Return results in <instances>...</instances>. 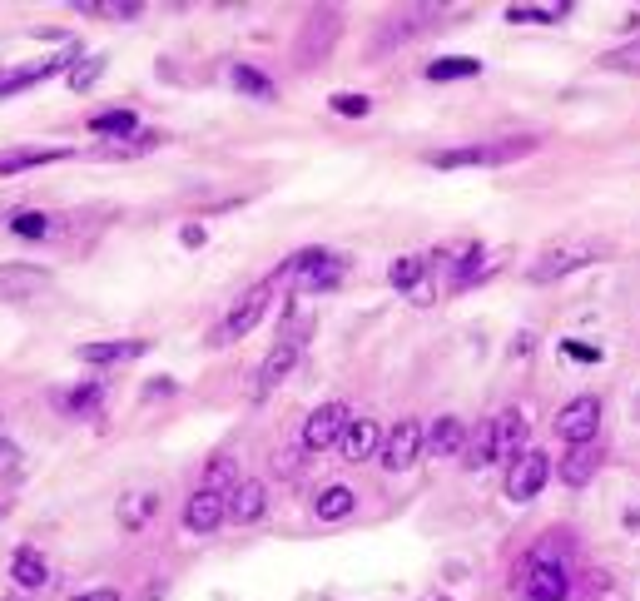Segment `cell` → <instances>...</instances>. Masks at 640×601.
I'll list each match as a JSON object with an SVG mask.
<instances>
[{
  "mask_svg": "<svg viewBox=\"0 0 640 601\" xmlns=\"http://www.w3.org/2000/svg\"><path fill=\"white\" fill-rule=\"evenodd\" d=\"M338 448H343L348 462H368L373 452H383V433H378V423H373V418H353Z\"/></svg>",
  "mask_w": 640,
  "mask_h": 601,
  "instance_id": "14",
  "label": "cell"
},
{
  "mask_svg": "<svg viewBox=\"0 0 640 601\" xmlns=\"http://www.w3.org/2000/svg\"><path fill=\"white\" fill-rule=\"evenodd\" d=\"M487 433H492V457L497 462H516L521 452H531L526 448V413H502L497 423H487Z\"/></svg>",
  "mask_w": 640,
  "mask_h": 601,
  "instance_id": "12",
  "label": "cell"
},
{
  "mask_svg": "<svg viewBox=\"0 0 640 601\" xmlns=\"http://www.w3.org/2000/svg\"><path fill=\"white\" fill-rule=\"evenodd\" d=\"M90 130L95 135H129L134 130V110H105V115L90 120Z\"/></svg>",
  "mask_w": 640,
  "mask_h": 601,
  "instance_id": "28",
  "label": "cell"
},
{
  "mask_svg": "<svg viewBox=\"0 0 640 601\" xmlns=\"http://www.w3.org/2000/svg\"><path fill=\"white\" fill-rule=\"evenodd\" d=\"M596 467H601V452H596V443H581V448L561 462V477H566L571 487H581V482H591V472H596Z\"/></svg>",
  "mask_w": 640,
  "mask_h": 601,
  "instance_id": "22",
  "label": "cell"
},
{
  "mask_svg": "<svg viewBox=\"0 0 640 601\" xmlns=\"http://www.w3.org/2000/svg\"><path fill=\"white\" fill-rule=\"evenodd\" d=\"M263 517V487H258L254 477H244L234 492H229V522H239V527H249Z\"/></svg>",
  "mask_w": 640,
  "mask_h": 601,
  "instance_id": "17",
  "label": "cell"
},
{
  "mask_svg": "<svg viewBox=\"0 0 640 601\" xmlns=\"http://www.w3.org/2000/svg\"><path fill=\"white\" fill-rule=\"evenodd\" d=\"M234 487H239V482H234V462L219 457V462L209 467L204 487L189 497V507H184V527H189V532H214V527L229 517V492H234Z\"/></svg>",
  "mask_w": 640,
  "mask_h": 601,
  "instance_id": "1",
  "label": "cell"
},
{
  "mask_svg": "<svg viewBox=\"0 0 640 601\" xmlns=\"http://www.w3.org/2000/svg\"><path fill=\"white\" fill-rule=\"evenodd\" d=\"M333 110L348 115V120H363V115L373 110V100H368V95H333Z\"/></svg>",
  "mask_w": 640,
  "mask_h": 601,
  "instance_id": "31",
  "label": "cell"
},
{
  "mask_svg": "<svg viewBox=\"0 0 640 601\" xmlns=\"http://www.w3.org/2000/svg\"><path fill=\"white\" fill-rule=\"evenodd\" d=\"M422 448H427V428H422L417 418H402V423L387 433V443L378 457H383L387 472H407V467H417Z\"/></svg>",
  "mask_w": 640,
  "mask_h": 601,
  "instance_id": "8",
  "label": "cell"
},
{
  "mask_svg": "<svg viewBox=\"0 0 640 601\" xmlns=\"http://www.w3.org/2000/svg\"><path fill=\"white\" fill-rule=\"evenodd\" d=\"M154 507H159V497H154V492H134V497L120 502V522L134 532V527H144V522L154 517Z\"/></svg>",
  "mask_w": 640,
  "mask_h": 601,
  "instance_id": "25",
  "label": "cell"
},
{
  "mask_svg": "<svg viewBox=\"0 0 640 601\" xmlns=\"http://www.w3.org/2000/svg\"><path fill=\"white\" fill-rule=\"evenodd\" d=\"M507 20L512 25H551V20H561V10L556 5H512Z\"/></svg>",
  "mask_w": 640,
  "mask_h": 601,
  "instance_id": "27",
  "label": "cell"
},
{
  "mask_svg": "<svg viewBox=\"0 0 640 601\" xmlns=\"http://www.w3.org/2000/svg\"><path fill=\"white\" fill-rule=\"evenodd\" d=\"M546 477H551V462H546V452H521L512 462V472H507V497L512 502H531L541 487H546Z\"/></svg>",
  "mask_w": 640,
  "mask_h": 601,
  "instance_id": "11",
  "label": "cell"
},
{
  "mask_svg": "<svg viewBox=\"0 0 640 601\" xmlns=\"http://www.w3.org/2000/svg\"><path fill=\"white\" fill-rule=\"evenodd\" d=\"M55 70H65V60H45V65H20L15 75H0V100H5V95H20V90H30V85H40V80H50Z\"/></svg>",
  "mask_w": 640,
  "mask_h": 601,
  "instance_id": "20",
  "label": "cell"
},
{
  "mask_svg": "<svg viewBox=\"0 0 640 601\" xmlns=\"http://www.w3.org/2000/svg\"><path fill=\"white\" fill-rule=\"evenodd\" d=\"M571 582H566V567L561 557L551 552V542H541L531 557H526V572L516 577V597L521 601H566Z\"/></svg>",
  "mask_w": 640,
  "mask_h": 601,
  "instance_id": "3",
  "label": "cell"
},
{
  "mask_svg": "<svg viewBox=\"0 0 640 601\" xmlns=\"http://www.w3.org/2000/svg\"><path fill=\"white\" fill-rule=\"evenodd\" d=\"M85 15H105V20H134L139 5L134 0H95V5H80Z\"/></svg>",
  "mask_w": 640,
  "mask_h": 601,
  "instance_id": "29",
  "label": "cell"
},
{
  "mask_svg": "<svg viewBox=\"0 0 640 601\" xmlns=\"http://www.w3.org/2000/svg\"><path fill=\"white\" fill-rule=\"evenodd\" d=\"M273 289H278V279H258L244 299L229 303V313H224V323L209 333V343H214V348H229V343H239L244 333H254L258 318H263V308L273 303Z\"/></svg>",
  "mask_w": 640,
  "mask_h": 601,
  "instance_id": "5",
  "label": "cell"
},
{
  "mask_svg": "<svg viewBox=\"0 0 640 601\" xmlns=\"http://www.w3.org/2000/svg\"><path fill=\"white\" fill-rule=\"evenodd\" d=\"M40 289H45V269H35V264H0V303L30 299Z\"/></svg>",
  "mask_w": 640,
  "mask_h": 601,
  "instance_id": "13",
  "label": "cell"
},
{
  "mask_svg": "<svg viewBox=\"0 0 640 601\" xmlns=\"http://www.w3.org/2000/svg\"><path fill=\"white\" fill-rule=\"evenodd\" d=\"M149 343H139V338H125V343H85L80 348V358L85 363H95V368H105V363H125V358H139Z\"/></svg>",
  "mask_w": 640,
  "mask_h": 601,
  "instance_id": "19",
  "label": "cell"
},
{
  "mask_svg": "<svg viewBox=\"0 0 640 601\" xmlns=\"http://www.w3.org/2000/svg\"><path fill=\"white\" fill-rule=\"evenodd\" d=\"M462 443H467L462 418H437V423L427 428V452H437V457H457Z\"/></svg>",
  "mask_w": 640,
  "mask_h": 601,
  "instance_id": "18",
  "label": "cell"
},
{
  "mask_svg": "<svg viewBox=\"0 0 640 601\" xmlns=\"http://www.w3.org/2000/svg\"><path fill=\"white\" fill-rule=\"evenodd\" d=\"M596 428H601V398H591V393H581L576 403H566V408L556 413V438L571 443V448L591 443Z\"/></svg>",
  "mask_w": 640,
  "mask_h": 601,
  "instance_id": "7",
  "label": "cell"
},
{
  "mask_svg": "<svg viewBox=\"0 0 640 601\" xmlns=\"http://www.w3.org/2000/svg\"><path fill=\"white\" fill-rule=\"evenodd\" d=\"M601 70H621V75H640V40L631 45H616L601 55Z\"/></svg>",
  "mask_w": 640,
  "mask_h": 601,
  "instance_id": "26",
  "label": "cell"
},
{
  "mask_svg": "<svg viewBox=\"0 0 640 601\" xmlns=\"http://www.w3.org/2000/svg\"><path fill=\"white\" fill-rule=\"evenodd\" d=\"M353 507H358V497H353L348 487H328V492L318 497V507H313V512H318L323 522H343Z\"/></svg>",
  "mask_w": 640,
  "mask_h": 601,
  "instance_id": "24",
  "label": "cell"
},
{
  "mask_svg": "<svg viewBox=\"0 0 640 601\" xmlns=\"http://www.w3.org/2000/svg\"><path fill=\"white\" fill-rule=\"evenodd\" d=\"M516 154H531V140H507V145H462V150L427 154L432 169H477V164H507Z\"/></svg>",
  "mask_w": 640,
  "mask_h": 601,
  "instance_id": "6",
  "label": "cell"
},
{
  "mask_svg": "<svg viewBox=\"0 0 640 601\" xmlns=\"http://www.w3.org/2000/svg\"><path fill=\"white\" fill-rule=\"evenodd\" d=\"M10 577H15V587L35 592V587L50 582V567H45V557H40L35 547H15V557H10Z\"/></svg>",
  "mask_w": 640,
  "mask_h": 601,
  "instance_id": "16",
  "label": "cell"
},
{
  "mask_svg": "<svg viewBox=\"0 0 640 601\" xmlns=\"http://www.w3.org/2000/svg\"><path fill=\"white\" fill-rule=\"evenodd\" d=\"M561 348H566V353H571L576 363H596V358H601V353H596L591 343H561Z\"/></svg>",
  "mask_w": 640,
  "mask_h": 601,
  "instance_id": "34",
  "label": "cell"
},
{
  "mask_svg": "<svg viewBox=\"0 0 640 601\" xmlns=\"http://www.w3.org/2000/svg\"><path fill=\"white\" fill-rule=\"evenodd\" d=\"M100 80V60H90V65H80L75 75H70V90H90Z\"/></svg>",
  "mask_w": 640,
  "mask_h": 601,
  "instance_id": "33",
  "label": "cell"
},
{
  "mask_svg": "<svg viewBox=\"0 0 640 601\" xmlns=\"http://www.w3.org/2000/svg\"><path fill=\"white\" fill-rule=\"evenodd\" d=\"M10 229H15L20 239H45V234H50V219H45V214H15Z\"/></svg>",
  "mask_w": 640,
  "mask_h": 601,
  "instance_id": "30",
  "label": "cell"
},
{
  "mask_svg": "<svg viewBox=\"0 0 640 601\" xmlns=\"http://www.w3.org/2000/svg\"><path fill=\"white\" fill-rule=\"evenodd\" d=\"M343 269H348V259L343 254H333V249H303V254H293L288 264H278V284L288 279L298 294H323V289H333V284H343Z\"/></svg>",
  "mask_w": 640,
  "mask_h": 601,
  "instance_id": "2",
  "label": "cell"
},
{
  "mask_svg": "<svg viewBox=\"0 0 640 601\" xmlns=\"http://www.w3.org/2000/svg\"><path fill=\"white\" fill-rule=\"evenodd\" d=\"M427 274H432V269H427V259H397L387 279H392V289H402V294H407L412 303H432Z\"/></svg>",
  "mask_w": 640,
  "mask_h": 601,
  "instance_id": "15",
  "label": "cell"
},
{
  "mask_svg": "<svg viewBox=\"0 0 640 601\" xmlns=\"http://www.w3.org/2000/svg\"><path fill=\"white\" fill-rule=\"evenodd\" d=\"M601 254H606V244H601V239H561V244H551V249L526 269V279H531V284H556V279H566V274H576V269L596 264Z\"/></svg>",
  "mask_w": 640,
  "mask_h": 601,
  "instance_id": "4",
  "label": "cell"
},
{
  "mask_svg": "<svg viewBox=\"0 0 640 601\" xmlns=\"http://www.w3.org/2000/svg\"><path fill=\"white\" fill-rule=\"evenodd\" d=\"M348 423H353V413H348L343 403H323V408H313L308 423H303V448L323 452V448H333V443H343Z\"/></svg>",
  "mask_w": 640,
  "mask_h": 601,
  "instance_id": "9",
  "label": "cell"
},
{
  "mask_svg": "<svg viewBox=\"0 0 640 601\" xmlns=\"http://www.w3.org/2000/svg\"><path fill=\"white\" fill-rule=\"evenodd\" d=\"M303 333H308V328H298V333H283V338H278V348L263 358V368H258V388H254L258 398H268V393H273V388H278V383H283L293 368H298V353H303Z\"/></svg>",
  "mask_w": 640,
  "mask_h": 601,
  "instance_id": "10",
  "label": "cell"
},
{
  "mask_svg": "<svg viewBox=\"0 0 640 601\" xmlns=\"http://www.w3.org/2000/svg\"><path fill=\"white\" fill-rule=\"evenodd\" d=\"M467 75H482V60H472V55H442V60H432L427 65V80H467Z\"/></svg>",
  "mask_w": 640,
  "mask_h": 601,
  "instance_id": "23",
  "label": "cell"
},
{
  "mask_svg": "<svg viewBox=\"0 0 640 601\" xmlns=\"http://www.w3.org/2000/svg\"><path fill=\"white\" fill-rule=\"evenodd\" d=\"M427 601H452V597H427Z\"/></svg>",
  "mask_w": 640,
  "mask_h": 601,
  "instance_id": "37",
  "label": "cell"
},
{
  "mask_svg": "<svg viewBox=\"0 0 640 601\" xmlns=\"http://www.w3.org/2000/svg\"><path fill=\"white\" fill-rule=\"evenodd\" d=\"M234 85H239V90H249V95H263V100L273 95V85H268L258 70H249V65H239V70H234Z\"/></svg>",
  "mask_w": 640,
  "mask_h": 601,
  "instance_id": "32",
  "label": "cell"
},
{
  "mask_svg": "<svg viewBox=\"0 0 640 601\" xmlns=\"http://www.w3.org/2000/svg\"><path fill=\"white\" fill-rule=\"evenodd\" d=\"M184 244L199 249V244H204V229H199V224H184Z\"/></svg>",
  "mask_w": 640,
  "mask_h": 601,
  "instance_id": "36",
  "label": "cell"
},
{
  "mask_svg": "<svg viewBox=\"0 0 640 601\" xmlns=\"http://www.w3.org/2000/svg\"><path fill=\"white\" fill-rule=\"evenodd\" d=\"M70 150H60V145H50V150H5L0 154V174H20V169H35V164H55V159H65Z\"/></svg>",
  "mask_w": 640,
  "mask_h": 601,
  "instance_id": "21",
  "label": "cell"
},
{
  "mask_svg": "<svg viewBox=\"0 0 640 601\" xmlns=\"http://www.w3.org/2000/svg\"><path fill=\"white\" fill-rule=\"evenodd\" d=\"M75 601H120V592L115 587H100V592H85V597H75Z\"/></svg>",
  "mask_w": 640,
  "mask_h": 601,
  "instance_id": "35",
  "label": "cell"
}]
</instances>
